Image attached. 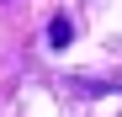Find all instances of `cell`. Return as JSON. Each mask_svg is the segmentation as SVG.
<instances>
[{
	"mask_svg": "<svg viewBox=\"0 0 122 117\" xmlns=\"http://www.w3.org/2000/svg\"><path fill=\"white\" fill-rule=\"evenodd\" d=\"M69 85H74L80 96H106V90H117L112 80H90V74H80V80H69Z\"/></svg>",
	"mask_w": 122,
	"mask_h": 117,
	"instance_id": "2",
	"label": "cell"
},
{
	"mask_svg": "<svg viewBox=\"0 0 122 117\" xmlns=\"http://www.w3.org/2000/svg\"><path fill=\"white\" fill-rule=\"evenodd\" d=\"M48 43H53V48H69V43H74V21H69L64 11L48 21Z\"/></svg>",
	"mask_w": 122,
	"mask_h": 117,
	"instance_id": "1",
	"label": "cell"
}]
</instances>
